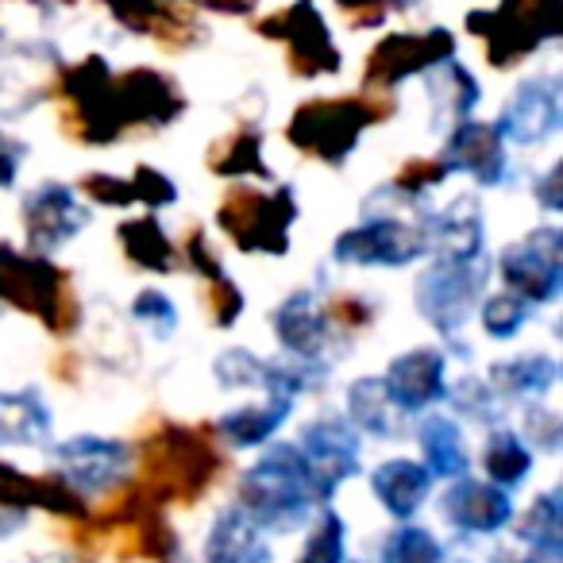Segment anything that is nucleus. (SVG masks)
Listing matches in <instances>:
<instances>
[{"instance_id": "obj_14", "label": "nucleus", "mask_w": 563, "mask_h": 563, "mask_svg": "<svg viewBox=\"0 0 563 563\" xmlns=\"http://www.w3.org/2000/svg\"><path fill=\"white\" fill-rule=\"evenodd\" d=\"M271 332L278 340L282 355L301 363H324L336 371V363L355 347V340L340 336L332 321L324 317L317 290H294L278 301L271 313Z\"/></svg>"}, {"instance_id": "obj_52", "label": "nucleus", "mask_w": 563, "mask_h": 563, "mask_svg": "<svg viewBox=\"0 0 563 563\" xmlns=\"http://www.w3.org/2000/svg\"><path fill=\"white\" fill-rule=\"evenodd\" d=\"M51 378L63 386H81V378H86V360H81L78 347H63V352L51 360Z\"/></svg>"}, {"instance_id": "obj_7", "label": "nucleus", "mask_w": 563, "mask_h": 563, "mask_svg": "<svg viewBox=\"0 0 563 563\" xmlns=\"http://www.w3.org/2000/svg\"><path fill=\"white\" fill-rule=\"evenodd\" d=\"M490 70H517L563 35V0H494L463 16Z\"/></svg>"}, {"instance_id": "obj_27", "label": "nucleus", "mask_w": 563, "mask_h": 563, "mask_svg": "<svg viewBox=\"0 0 563 563\" xmlns=\"http://www.w3.org/2000/svg\"><path fill=\"white\" fill-rule=\"evenodd\" d=\"M117 247L124 255V263L151 278H170L181 271L178 243L170 240V232L163 228L158 212H140L117 224Z\"/></svg>"}, {"instance_id": "obj_13", "label": "nucleus", "mask_w": 563, "mask_h": 563, "mask_svg": "<svg viewBox=\"0 0 563 563\" xmlns=\"http://www.w3.org/2000/svg\"><path fill=\"white\" fill-rule=\"evenodd\" d=\"M55 475L63 478L70 490H78L81 498H109L124 483H132L135 467V448L132 440L120 437H93V432H81L63 444H55Z\"/></svg>"}, {"instance_id": "obj_48", "label": "nucleus", "mask_w": 563, "mask_h": 563, "mask_svg": "<svg viewBox=\"0 0 563 563\" xmlns=\"http://www.w3.org/2000/svg\"><path fill=\"white\" fill-rule=\"evenodd\" d=\"M448 178H452V170L440 163V155H413L398 166L390 186H398L401 194H409V197H429L432 189H440Z\"/></svg>"}, {"instance_id": "obj_34", "label": "nucleus", "mask_w": 563, "mask_h": 563, "mask_svg": "<svg viewBox=\"0 0 563 563\" xmlns=\"http://www.w3.org/2000/svg\"><path fill=\"white\" fill-rule=\"evenodd\" d=\"M532 463H537V452L517 437V429H498L486 432V444H483V471H486V483L498 486V490L514 494L525 478L532 475Z\"/></svg>"}, {"instance_id": "obj_45", "label": "nucleus", "mask_w": 563, "mask_h": 563, "mask_svg": "<svg viewBox=\"0 0 563 563\" xmlns=\"http://www.w3.org/2000/svg\"><path fill=\"white\" fill-rule=\"evenodd\" d=\"M352 32H378L390 16L421 9V0H332Z\"/></svg>"}, {"instance_id": "obj_49", "label": "nucleus", "mask_w": 563, "mask_h": 563, "mask_svg": "<svg viewBox=\"0 0 563 563\" xmlns=\"http://www.w3.org/2000/svg\"><path fill=\"white\" fill-rule=\"evenodd\" d=\"M517 437H521L532 452L540 448V452L555 455L563 444V417L555 413L552 406H544V401H532V406H525L521 432H517Z\"/></svg>"}, {"instance_id": "obj_8", "label": "nucleus", "mask_w": 563, "mask_h": 563, "mask_svg": "<svg viewBox=\"0 0 563 563\" xmlns=\"http://www.w3.org/2000/svg\"><path fill=\"white\" fill-rule=\"evenodd\" d=\"M494 266L490 255L478 258H440L413 278V309L440 340H455L475 317L478 301L490 294Z\"/></svg>"}, {"instance_id": "obj_43", "label": "nucleus", "mask_w": 563, "mask_h": 563, "mask_svg": "<svg viewBox=\"0 0 563 563\" xmlns=\"http://www.w3.org/2000/svg\"><path fill=\"white\" fill-rule=\"evenodd\" d=\"M263 363L266 355H255L251 347H228L212 360V378L220 390H263Z\"/></svg>"}, {"instance_id": "obj_55", "label": "nucleus", "mask_w": 563, "mask_h": 563, "mask_svg": "<svg viewBox=\"0 0 563 563\" xmlns=\"http://www.w3.org/2000/svg\"><path fill=\"white\" fill-rule=\"evenodd\" d=\"M347 563H360V560H347Z\"/></svg>"}, {"instance_id": "obj_22", "label": "nucleus", "mask_w": 563, "mask_h": 563, "mask_svg": "<svg viewBox=\"0 0 563 563\" xmlns=\"http://www.w3.org/2000/svg\"><path fill=\"white\" fill-rule=\"evenodd\" d=\"M440 517L463 537H498L501 529L514 525V498L486 478H455L440 494Z\"/></svg>"}, {"instance_id": "obj_2", "label": "nucleus", "mask_w": 563, "mask_h": 563, "mask_svg": "<svg viewBox=\"0 0 563 563\" xmlns=\"http://www.w3.org/2000/svg\"><path fill=\"white\" fill-rule=\"evenodd\" d=\"M401 112L398 93H332L309 97L286 120V143L309 163L344 170L360 151L363 135L378 124H390Z\"/></svg>"}, {"instance_id": "obj_18", "label": "nucleus", "mask_w": 563, "mask_h": 563, "mask_svg": "<svg viewBox=\"0 0 563 563\" xmlns=\"http://www.w3.org/2000/svg\"><path fill=\"white\" fill-rule=\"evenodd\" d=\"M506 147H540L555 140L563 128V81L560 74L544 70L517 81V89L498 109V120H490Z\"/></svg>"}, {"instance_id": "obj_37", "label": "nucleus", "mask_w": 563, "mask_h": 563, "mask_svg": "<svg viewBox=\"0 0 563 563\" xmlns=\"http://www.w3.org/2000/svg\"><path fill=\"white\" fill-rule=\"evenodd\" d=\"M475 313H478V324H483L486 340H494V344H509V340H517L525 329H529V321L537 317V309L525 306V301L514 298V294L494 290L478 301Z\"/></svg>"}, {"instance_id": "obj_41", "label": "nucleus", "mask_w": 563, "mask_h": 563, "mask_svg": "<svg viewBox=\"0 0 563 563\" xmlns=\"http://www.w3.org/2000/svg\"><path fill=\"white\" fill-rule=\"evenodd\" d=\"M201 298H205V317H209L212 329L228 332L243 321L247 313V294L232 274H220L212 282H201Z\"/></svg>"}, {"instance_id": "obj_35", "label": "nucleus", "mask_w": 563, "mask_h": 563, "mask_svg": "<svg viewBox=\"0 0 563 563\" xmlns=\"http://www.w3.org/2000/svg\"><path fill=\"white\" fill-rule=\"evenodd\" d=\"M517 540L529 552L540 555H563V494L560 486L537 494L529 506V514L517 525Z\"/></svg>"}, {"instance_id": "obj_24", "label": "nucleus", "mask_w": 563, "mask_h": 563, "mask_svg": "<svg viewBox=\"0 0 563 563\" xmlns=\"http://www.w3.org/2000/svg\"><path fill=\"white\" fill-rule=\"evenodd\" d=\"M424 101H429V128L437 135H448L463 120H475L483 104V81L471 74V66L452 58L424 74Z\"/></svg>"}, {"instance_id": "obj_9", "label": "nucleus", "mask_w": 563, "mask_h": 563, "mask_svg": "<svg viewBox=\"0 0 563 563\" xmlns=\"http://www.w3.org/2000/svg\"><path fill=\"white\" fill-rule=\"evenodd\" d=\"M258 40L282 47V63L298 81H329L344 74V51L317 0H290L251 24Z\"/></svg>"}, {"instance_id": "obj_21", "label": "nucleus", "mask_w": 563, "mask_h": 563, "mask_svg": "<svg viewBox=\"0 0 563 563\" xmlns=\"http://www.w3.org/2000/svg\"><path fill=\"white\" fill-rule=\"evenodd\" d=\"M452 174H467L478 189H498L509 181V147L490 120H463L444 135L437 151Z\"/></svg>"}, {"instance_id": "obj_44", "label": "nucleus", "mask_w": 563, "mask_h": 563, "mask_svg": "<svg viewBox=\"0 0 563 563\" xmlns=\"http://www.w3.org/2000/svg\"><path fill=\"white\" fill-rule=\"evenodd\" d=\"M74 194L89 205V209H132V181L128 174H112V170H86L74 181Z\"/></svg>"}, {"instance_id": "obj_51", "label": "nucleus", "mask_w": 563, "mask_h": 563, "mask_svg": "<svg viewBox=\"0 0 563 563\" xmlns=\"http://www.w3.org/2000/svg\"><path fill=\"white\" fill-rule=\"evenodd\" d=\"M27 158V143L12 132H0V189H12L20 178V166Z\"/></svg>"}, {"instance_id": "obj_26", "label": "nucleus", "mask_w": 563, "mask_h": 563, "mask_svg": "<svg viewBox=\"0 0 563 563\" xmlns=\"http://www.w3.org/2000/svg\"><path fill=\"white\" fill-rule=\"evenodd\" d=\"M483 378L498 394L501 406H532V401H544L555 390L560 363L548 352H517L509 360L490 363Z\"/></svg>"}, {"instance_id": "obj_16", "label": "nucleus", "mask_w": 563, "mask_h": 563, "mask_svg": "<svg viewBox=\"0 0 563 563\" xmlns=\"http://www.w3.org/2000/svg\"><path fill=\"white\" fill-rule=\"evenodd\" d=\"M117 104L128 135L166 132L189 112V97L181 81L147 63L117 70Z\"/></svg>"}, {"instance_id": "obj_38", "label": "nucleus", "mask_w": 563, "mask_h": 563, "mask_svg": "<svg viewBox=\"0 0 563 563\" xmlns=\"http://www.w3.org/2000/svg\"><path fill=\"white\" fill-rule=\"evenodd\" d=\"M321 309L332 321V329L347 340L371 332L378 324V317H383V301H375L363 290H332L329 298H321Z\"/></svg>"}, {"instance_id": "obj_33", "label": "nucleus", "mask_w": 563, "mask_h": 563, "mask_svg": "<svg viewBox=\"0 0 563 563\" xmlns=\"http://www.w3.org/2000/svg\"><path fill=\"white\" fill-rule=\"evenodd\" d=\"M55 417L35 386L0 390V448H47Z\"/></svg>"}, {"instance_id": "obj_40", "label": "nucleus", "mask_w": 563, "mask_h": 563, "mask_svg": "<svg viewBox=\"0 0 563 563\" xmlns=\"http://www.w3.org/2000/svg\"><path fill=\"white\" fill-rule=\"evenodd\" d=\"M309 537L298 563H347V521L332 506H321L309 517Z\"/></svg>"}, {"instance_id": "obj_12", "label": "nucleus", "mask_w": 563, "mask_h": 563, "mask_svg": "<svg viewBox=\"0 0 563 563\" xmlns=\"http://www.w3.org/2000/svg\"><path fill=\"white\" fill-rule=\"evenodd\" d=\"M501 290L532 309H548L563 298V232L555 224H537L521 240L506 243L494 258Z\"/></svg>"}, {"instance_id": "obj_23", "label": "nucleus", "mask_w": 563, "mask_h": 563, "mask_svg": "<svg viewBox=\"0 0 563 563\" xmlns=\"http://www.w3.org/2000/svg\"><path fill=\"white\" fill-rule=\"evenodd\" d=\"M205 170L220 181H251V186H271L274 178V166L266 163V140H263V128L258 120H235L224 135L209 143L205 151Z\"/></svg>"}, {"instance_id": "obj_46", "label": "nucleus", "mask_w": 563, "mask_h": 563, "mask_svg": "<svg viewBox=\"0 0 563 563\" xmlns=\"http://www.w3.org/2000/svg\"><path fill=\"white\" fill-rule=\"evenodd\" d=\"M178 255H181V266H186L197 282H212V278H220V274H228L224 255H220V247L212 243V235L205 232L201 224L186 228V235H181V243H178Z\"/></svg>"}, {"instance_id": "obj_20", "label": "nucleus", "mask_w": 563, "mask_h": 563, "mask_svg": "<svg viewBox=\"0 0 563 563\" xmlns=\"http://www.w3.org/2000/svg\"><path fill=\"white\" fill-rule=\"evenodd\" d=\"M448 352L440 344H417L386 363L383 386L401 417H421L448 398Z\"/></svg>"}, {"instance_id": "obj_47", "label": "nucleus", "mask_w": 563, "mask_h": 563, "mask_svg": "<svg viewBox=\"0 0 563 563\" xmlns=\"http://www.w3.org/2000/svg\"><path fill=\"white\" fill-rule=\"evenodd\" d=\"M128 181H132L135 205H140V209H147V212L174 209V205H178V197H181L178 194V181H174L166 170H158V166H151V163L132 166Z\"/></svg>"}, {"instance_id": "obj_30", "label": "nucleus", "mask_w": 563, "mask_h": 563, "mask_svg": "<svg viewBox=\"0 0 563 563\" xmlns=\"http://www.w3.org/2000/svg\"><path fill=\"white\" fill-rule=\"evenodd\" d=\"M417 444H421L424 471L432 478L455 483V478L471 475L467 437H463V424L452 413H437V409L421 413V421H417Z\"/></svg>"}, {"instance_id": "obj_19", "label": "nucleus", "mask_w": 563, "mask_h": 563, "mask_svg": "<svg viewBox=\"0 0 563 563\" xmlns=\"http://www.w3.org/2000/svg\"><path fill=\"white\" fill-rule=\"evenodd\" d=\"M101 4L120 32L151 40L166 55H186L209 40V27L186 0H101Z\"/></svg>"}, {"instance_id": "obj_5", "label": "nucleus", "mask_w": 563, "mask_h": 563, "mask_svg": "<svg viewBox=\"0 0 563 563\" xmlns=\"http://www.w3.org/2000/svg\"><path fill=\"white\" fill-rule=\"evenodd\" d=\"M58 104V132L86 151H109L128 140L117 104V70L104 55H81L63 63L51 78V97Z\"/></svg>"}, {"instance_id": "obj_54", "label": "nucleus", "mask_w": 563, "mask_h": 563, "mask_svg": "<svg viewBox=\"0 0 563 563\" xmlns=\"http://www.w3.org/2000/svg\"><path fill=\"white\" fill-rule=\"evenodd\" d=\"M20 4H32L40 12H55V9H78L81 0H20Z\"/></svg>"}, {"instance_id": "obj_17", "label": "nucleus", "mask_w": 563, "mask_h": 563, "mask_svg": "<svg viewBox=\"0 0 563 563\" xmlns=\"http://www.w3.org/2000/svg\"><path fill=\"white\" fill-rule=\"evenodd\" d=\"M93 220V209L74 194L66 181H40L27 189L20 201V228H24V243L35 255H55L66 243H74Z\"/></svg>"}, {"instance_id": "obj_50", "label": "nucleus", "mask_w": 563, "mask_h": 563, "mask_svg": "<svg viewBox=\"0 0 563 563\" xmlns=\"http://www.w3.org/2000/svg\"><path fill=\"white\" fill-rule=\"evenodd\" d=\"M560 163H548L540 174H532V201L540 205V212L555 217L563 209V181H560Z\"/></svg>"}, {"instance_id": "obj_3", "label": "nucleus", "mask_w": 563, "mask_h": 563, "mask_svg": "<svg viewBox=\"0 0 563 563\" xmlns=\"http://www.w3.org/2000/svg\"><path fill=\"white\" fill-rule=\"evenodd\" d=\"M0 306L40 321L55 340H74L86 324V306L70 271L9 240H0Z\"/></svg>"}, {"instance_id": "obj_6", "label": "nucleus", "mask_w": 563, "mask_h": 563, "mask_svg": "<svg viewBox=\"0 0 563 563\" xmlns=\"http://www.w3.org/2000/svg\"><path fill=\"white\" fill-rule=\"evenodd\" d=\"M298 220L301 201L290 181H271V186L240 181V186H228L217 201V228L240 255L286 258Z\"/></svg>"}, {"instance_id": "obj_53", "label": "nucleus", "mask_w": 563, "mask_h": 563, "mask_svg": "<svg viewBox=\"0 0 563 563\" xmlns=\"http://www.w3.org/2000/svg\"><path fill=\"white\" fill-rule=\"evenodd\" d=\"M189 9H201V12H212V16H232V20H243L258 9V0H186Z\"/></svg>"}, {"instance_id": "obj_29", "label": "nucleus", "mask_w": 563, "mask_h": 563, "mask_svg": "<svg viewBox=\"0 0 563 563\" xmlns=\"http://www.w3.org/2000/svg\"><path fill=\"white\" fill-rule=\"evenodd\" d=\"M432 483H437V478L424 471V463L409 460V455H394V460H383L371 471V494H375V501L398 525L413 521L417 509L429 501Z\"/></svg>"}, {"instance_id": "obj_15", "label": "nucleus", "mask_w": 563, "mask_h": 563, "mask_svg": "<svg viewBox=\"0 0 563 563\" xmlns=\"http://www.w3.org/2000/svg\"><path fill=\"white\" fill-rule=\"evenodd\" d=\"M298 448L313 475L317 509L332 506L340 486L363 471V437L340 413H321L301 424Z\"/></svg>"}, {"instance_id": "obj_28", "label": "nucleus", "mask_w": 563, "mask_h": 563, "mask_svg": "<svg viewBox=\"0 0 563 563\" xmlns=\"http://www.w3.org/2000/svg\"><path fill=\"white\" fill-rule=\"evenodd\" d=\"M298 401L282 398V394H263L258 401H247V406H235L212 424L217 440L232 452H247V448H266L278 429L294 417Z\"/></svg>"}, {"instance_id": "obj_11", "label": "nucleus", "mask_w": 563, "mask_h": 563, "mask_svg": "<svg viewBox=\"0 0 563 563\" xmlns=\"http://www.w3.org/2000/svg\"><path fill=\"white\" fill-rule=\"evenodd\" d=\"M460 58V35L444 24L421 32H386L363 58L360 93H398L406 81Z\"/></svg>"}, {"instance_id": "obj_39", "label": "nucleus", "mask_w": 563, "mask_h": 563, "mask_svg": "<svg viewBox=\"0 0 563 563\" xmlns=\"http://www.w3.org/2000/svg\"><path fill=\"white\" fill-rule=\"evenodd\" d=\"M444 544L413 521H401L378 544V563H444Z\"/></svg>"}, {"instance_id": "obj_36", "label": "nucleus", "mask_w": 563, "mask_h": 563, "mask_svg": "<svg viewBox=\"0 0 563 563\" xmlns=\"http://www.w3.org/2000/svg\"><path fill=\"white\" fill-rule=\"evenodd\" d=\"M448 406H452L455 421H471L483 424V429H498L501 417H506V406L498 401V394L490 390L483 375H463L455 383H448Z\"/></svg>"}, {"instance_id": "obj_32", "label": "nucleus", "mask_w": 563, "mask_h": 563, "mask_svg": "<svg viewBox=\"0 0 563 563\" xmlns=\"http://www.w3.org/2000/svg\"><path fill=\"white\" fill-rule=\"evenodd\" d=\"M205 563H271V540L240 506H228L209 529Z\"/></svg>"}, {"instance_id": "obj_31", "label": "nucleus", "mask_w": 563, "mask_h": 563, "mask_svg": "<svg viewBox=\"0 0 563 563\" xmlns=\"http://www.w3.org/2000/svg\"><path fill=\"white\" fill-rule=\"evenodd\" d=\"M344 421L352 424L360 437H375V440H398L406 432V421L398 409H394L390 394H386L383 378L378 375H363L355 378L344 390Z\"/></svg>"}, {"instance_id": "obj_1", "label": "nucleus", "mask_w": 563, "mask_h": 563, "mask_svg": "<svg viewBox=\"0 0 563 563\" xmlns=\"http://www.w3.org/2000/svg\"><path fill=\"white\" fill-rule=\"evenodd\" d=\"M132 486L151 506H197L228 471V452L212 424L155 421L135 440Z\"/></svg>"}, {"instance_id": "obj_4", "label": "nucleus", "mask_w": 563, "mask_h": 563, "mask_svg": "<svg viewBox=\"0 0 563 563\" xmlns=\"http://www.w3.org/2000/svg\"><path fill=\"white\" fill-rule=\"evenodd\" d=\"M235 506L251 517L263 532L282 537L294 532L313 517V475L298 444L290 440H271L255 463L240 475L235 486Z\"/></svg>"}, {"instance_id": "obj_42", "label": "nucleus", "mask_w": 563, "mask_h": 563, "mask_svg": "<svg viewBox=\"0 0 563 563\" xmlns=\"http://www.w3.org/2000/svg\"><path fill=\"white\" fill-rule=\"evenodd\" d=\"M128 317H132V321L140 324L151 340H170L174 332H178V324H181L174 298H170V294H163V290H155V286H147V290L135 294L132 306H128Z\"/></svg>"}, {"instance_id": "obj_25", "label": "nucleus", "mask_w": 563, "mask_h": 563, "mask_svg": "<svg viewBox=\"0 0 563 563\" xmlns=\"http://www.w3.org/2000/svg\"><path fill=\"white\" fill-rule=\"evenodd\" d=\"M429 240H432V255L440 258L486 255V212L478 194H460L444 209H432Z\"/></svg>"}, {"instance_id": "obj_10", "label": "nucleus", "mask_w": 563, "mask_h": 563, "mask_svg": "<svg viewBox=\"0 0 563 563\" xmlns=\"http://www.w3.org/2000/svg\"><path fill=\"white\" fill-rule=\"evenodd\" d=\"M429 212L417 217H363L360 224L344 228L332 243V263L360 266V271H406L432 255Z\"/></svg>"}]
</instances>
